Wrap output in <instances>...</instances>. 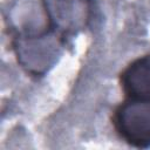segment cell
<instances>
[{"label":"cell","instance_id":"2","mask_svg":"<svg viewBox=\"0 0 150 150\" xmlns=\"http://www.w3.org/2000/svg\"><path fill=\"white\" fill-rule=\"evenodd\" d=\"M125 98L150 100V53L132 60L120 74Z\"/></svg>","mask_w":150,"mask_h":150},{"label":"cell","instance_id":"1","mask_svg":"<svg viewBox=\"0 0 150 150\" xmlns=\"http://www.w3.org/2000/svg\"><path fill=\"white\" fill-rule=\"evenodd\" d=\"M116 134L135 148L150 146V100L125 98L111 117Z\"/></svg>","mask_w":150,"mask_h":150}]
</instances>
